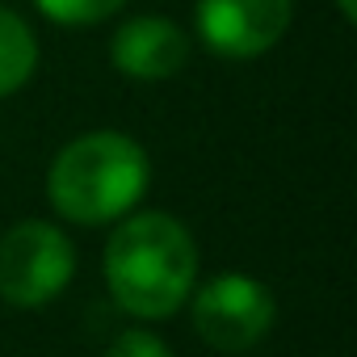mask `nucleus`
Returning <instances> with one entry per match:
<instances>
[{
    "mask_svg": "<svg viewBox=\"0 0 357 357\" xmlns=\"http://www.w3.org/2000/svg\"><path fill=\"white\" fill-rule=\"evenodd\" d=\"M34 5L59 26H93V22L114 17L126 0H34Z\"/></svg>",
    "mask_w": 357,
    "mask_h": 357,
    "instance_id": "nucleus-8",
    "label": "nucleus"
},
{
    "mask_svg": "<svg viewBox=\"0 0 357 357\" xmlns=\"http://www.w3.org/2000/svg\"><path fill=\"white\" fill-rule=\"evenodd\" d=\"M147 151L130 135L93 130L72 139L55 155L47 172V194L63 219L93 227L130 215V206H139V198L147 194Z\"/></svg>",
    "mask_w": 357,
    "mask_h": 357,
    "instance_id": "nucleus-2",
    "label": "nucleus"
},
{
    "mask_svg": "<svg viewBox=\"0 0 357 357\" xmlns=\"http://www.w3.org/2000/svg\"><path fill=\"white\" fill-rule=\"evenodd\" d=\"M109 59L130 80H168L185 68L190 38L168 17H130L109 43Z\"/></svg>",
    "mask_w": 357,
    "mask_h": 357,
    "instance_id": "nucleus-6",
    "label": "nucleus"
},
{
    "mask_svg": "<svg viewBox=\"0 0 357 357\" xmlns=\"http://www.w3.org/2000/svg\"><path fill=\"white\" fill-rule=\"evenodd\" d=\"M198 278L194 236L172 215L143 211L122 219L105 244V282L122 311L139 319H168L185 307Z\"/></svg>",
    "mask_w": 357,
    "mask_h": 357,
    "instance_id": "nucleus-1",
    "label": "nucleus"
},
{
    "mask_svg": "<svg viewBox=\"0 0 357 357\" xmlns=\"http://www.w3.org/2000/svg\"><path fill=\"white\" fill-rule=\"evenodd\" d=\"M76 273V252L55 223L26 219L0 240V294L13 307H43Z\"/></svg>",
    "mask_w": 357,
    "mask_h": 357,
    "instance_id": "nucleus-3",
    "label": "nucleus"
},
{
    "mask_svg": "<svg viewBox=\"0 0 357 357\" xmlns=\"http://www.w3.org/2000/svg\"><path fill=\"white\" fill-rule=\"evenodd\" d=\"M105 357H172V353H168L164 340H155L151 332H122V336L105 349Z\"/></svg>",
    "mask_w": 357,
    "mask_h": 357,
    "instance_id": "nucleus-9",
    "label": "nucleus"
},
{
    "mask_svg": "<svg viewBox=\"0 0 357 357\" xmlns=\"http://www.w3.org/2000/svg\"><path fill=\"white\" fill-rule=\"evenodd\" d=\"M336 9L344 13V22H357V0H336Z\"/></svg>",
    "mask_w": 357,
    "mask_h": 357,
    "instance_id": "nucleus-10",
    "label": "nucleus"
},
{
    "mask_svg": "<svg viewBox=\"0 0 357 357\" xmlns=\"http://www.w3.org/2000/svg\"><path fill=\"white\" fill-rule=\"evenodd\" d=\"M273 315H278L273 294L244 273H219L194 294V328L211 349L223 353H240L265 340Z\"/></svg>",
    "mask_w": 357,
    "mask_h": 357,
    "instance_id": "nucleus-4",
    "label": "nucleus"
},
{
    "mask_svg": "<svg viewBox=\"0 0 357 357\" xmlns=\"http://www.w3.org/2000/svg\"><path fill=\"white\" fill-rule=\"evenodd\" d=\"M38 68V43L30 34V26L13 13L0 9V97L17 93Z\"/></svg>",
    "mask_w": 357,
    "mask_h": 357,
    "instance_id": "nucleus-7",
    "label": "nucleus"
},
{
    "mask_svg": "<svg viewBox=\"0 0 357 357\" xmlns=\"http://www.w3.org/2000/svg\"><path fill=\"white\" fill-rule=\"evenodd\" d=\"M290 0H198V34L215 55L252 59L290 30Z\"/></svg>",
    "mask_w": 357,
    "mask_h": 357,
    "instance_id": "nucleus-5",
    "label": "nucleus"
}]
</instances>
